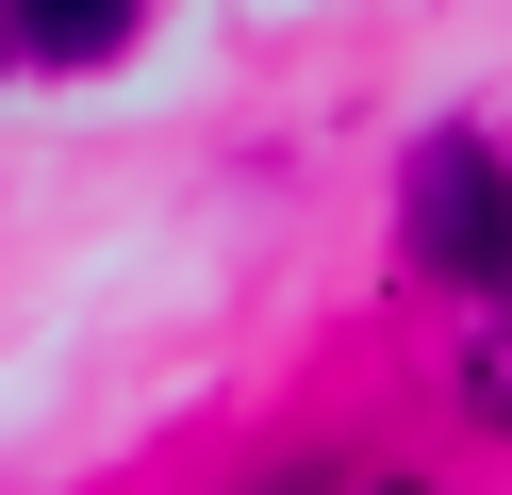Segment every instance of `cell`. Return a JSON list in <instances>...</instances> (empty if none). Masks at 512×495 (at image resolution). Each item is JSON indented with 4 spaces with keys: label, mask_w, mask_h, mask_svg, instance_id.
<instances>
[{
    "label": "cell",
    "mask_w": 512,
    "mask_h": 495,
    "mask_svg": "<svg viewBox=\"0 0 512 495\" xmlns=\"http://www.w3.org/2000/svg\"><path fill=\"white\" fill-rule=\"evenodd\" d=\"M397 264L446 281V297H496V264H512V149H496V132H430V149H413Z\"/></svg>",
    "instance_id": "cell-1"
},
{
    "label": "cell",
    "mask_w": 512,
    "mask_h": 495,
    "mask_svg": "<svg viewBox=\"0 0 512 495\" xmlns=\"http://www.w3.org/2000/svg\"><path fill=\"white\" fill-rule=\"evenodd\" d=\"M0 33H17V66H116V50H133V17H116V0H17Z\"/></svg>",
    "instance_id": "cell-2"
},
{
    "label": "cell",
    "mask_w": 512,
    "mask_h": 495,
    "mask_svg": "<svg viewBox=\"0 0 512 495\" xmlns=\"http://www.w3.org/2000/svg\"><path fill=\"white\" fill-rule=\"evenodd\" d=\"M463 396H479V413L512 429V264H496V330H479V347H463Z\"/></svg>",
    "instance_id": "cell-3"
},
{
    "label": "cell",
    "mask_w": 512,
    "mask_h": 495,
    "mask_svg": "<svg viewBox=\"0 0 512 495\" xmlns=\"http://www.w3.org/2000/svg\"><path fill=\"white\" fill-rule=\"evenodd\" d=\"M265 495H331V462H281V479H265Z\"/></svg>",
    "instance_id": "cell-4"
},
{
    "label": "cell",
    "mask_w": 512,
    "mask_h": 495,
    "mask_svg": "<svg viewBox=\"0 0 512 495\" xmlns=\"http://www.w3.org/2000/svg\"><path fill=\"white\" fill-rule=\"evenodd\" d=\"M380 495H430V479H380Z\"/></svg>",
    "instance_id": "cell-5"
},
{
    "label": "cell",
    "mask_w": 512,
    "mask_h": 495,
    "mask_svg": "<svg viewBox=\"0 0 512 495\" xmlns=\"http://www.w3.org/2000/svg\"><path fill=\"white\" fill-rule=\"evenodd\" d=\"M0 66H17V33H0Z\"/></svg>",
    "instance_id": "cell-6"
}]
</instances>
